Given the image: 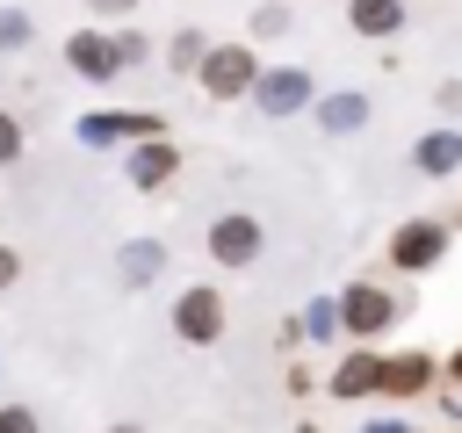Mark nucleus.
<instances>
[{
  "label": "nucleus",
  "instance_id": "nucleus-15",
  "mask_svg": "<svg viewBox=\"0 0 462 433\" xmlns=\"http://www.w3.org/2000/svg\"><path fill=\"white\" fill-rule=\"evenodd\" d=\"M0 433H43L29 404H0Z\"/></svg>",
  "mask_w": 462,
  "mask_h": 433
},
{
  "label": "nucleus",
  "instance_id": "nucleus-23",
  "mask_svg": "<svg viewBox=\"0 0 462 433\" xmlns=\"http://www.w3.org/2000/svg\"><path fill=\"white\" fill-rule=\"evenodd\" d=\"M108 433H144V426H108Z\"/></svg>",
  "mask_w": 462,
  "mask_h": 433
},
{
  "label": "nucleus",
  "instance_id": "nucleus-18",
  "mask_svg": "<svg viewBox=\"0 0 462 433\" xmlns=\"http://www.w3.org/2000/svg\"><path fill=\"white\" fill-rule=\"evenodd\" d=\"M22 36H29V22L22 14H0V43H22Z\"/></svg>",
  "mask_w": 462,
  "mask_h": 433
},
{
  "label": "nucleus",
  "instance_id": "nucleus-4",
  "mask_svg": "<svg viewBox=\"0 0 462 433\" xmlns=\"http://www.w3.org/2000/svg\"><path fill=\"white\" fill-rule=\"evenodd\" d=\"M209 253H217L224 267H245V260L260 253V224H253V216H217V224H209Z\"/></svg>",
  "mask_w": 462,
  "mask_h": 433
},
{
  "label": "nucleus",
  "instance_id": "nucleus-17",
  "mask_svg": "<svg viewBox=\"0 0 462 433\" xmlns=\"http://www.w3.org/2000/svg\"><path fill=\"white\" fill-rule=\"evenodd\" d=\"M22 152V130H14V115H0V166Z\"/></svg>",
  "mask_w": 462,
  "mask_h": 433
},
{
  "label": "nucleus",
  "instance_id": "nucleus-5",
  "mask_svg": "<svg viewBox=\"0 0 462 433\" xmlns=\"http://www.w3.org/2000/svg\"><path fill=\"white\" fill-rule=\"evenodd\" d=\"M440 245H448V231H440V224H404V231L390 238V260H397V267H433V260H440Z\"/></svg>",
  "mask_w": 462,
  "mask_h": 433
},
{
  "label": "nucleus",
  "instance_id": "nucleus-7",
  "mask_svg": "<svg viewBox=\"0 0 462 433\" xmlns=\"http://www.w3.org/2000/svg\"><path fill=\"white\" fill-rule=\"evenodd\" d=\"M65 58H72V72H87V79H108L123 58H116V43L108 36H94V29H79L72 43H65Z\"/></svg>",
  "mask_w": 462,
  "mask_h": 433
},
{
  "label": "nucleus",
  "instance_id": "nucleus-8",
  "mask_svg": "<svg viewBox=\"0 0 462 433\" xmlns=\"http://www.w3.org/2000/svg\"><path fill=\"white\" fill-rule=\"evenodd\" d=\"M253 94H260V108H267V115H289V108H303V101H310V79H303V72H260V87H253Z\"/></svg>",
  "mask_w": 462,
  "mask_h": 433
},
{
  "label": "nucleus",
  "instance_id": "nucleus-20",
  "mask_svg": "<svg viewBox=\"0 0 462 433\" xmlns=\"http://www.w3.org/2000/svg\"><path fill=\"white\" fill-rule=\"evenodd\" d=\"M87 7H94V14H130L137 0H87Z\"/></svg>",
  "mask_w": 462,
  "mask_h": 433
},
{
  "label": "nucleus",
  "instance_id": "nucleus-16",
  "mask_svg": "<svg viewBox=\"0 0 462 433\" xmlns=\"http://www.w3.org/2000/svg\"><path fill=\"white\" fill-rule=\"evenodd\" d=\"M303 325H310V332H318V339H332V332H339V303H318V310H310V318H303Z\"/></svg>",
  "mask_w": 462,
  "mask_h": 433
},
{
  "label": "nucleus",
  "instance_id": "nucleus-14",
  "mask_svg": "<svg viewBox=\"0 0 462 433\" xmlns=\"http://www.w3.org/2000/svg\"><path fill=\"white\" fill-rule=\"evenodd\" d=\"M123 274H130V281H152V274H159V245H130V253H123Z\"/></svg>",
  "mask_w": 462,
  "mask_h": 433
},
{
  "label": "nucleus",
  "instance_id": "nucleus-11",
  "mask_svg": "<svg viewBox=\"0 0 462 433\" xmlns=\"http://www.w3.org/2000/svg\"><path fill=\"white\" fill-rule=\"evenodd\" d=\"M354 29H361V36H390V29H404V0H354Z\"/></svg>",
  "mask_w": 462,
  "mask_h": 433
},
{
  "label": "nucleus",
  "instance_id": "nucleus-13",
  "mask_svg": "<svg viewBox=\"0 0 462 433\" xmlns=\"http://www.w3.org/2000/svg\"><path fill=\"white\" fill-rule=\"evenodd\" d=\"M361 115H368V101H361V94H332V101H325V123H332V130H354Z\"/></svg>",
  "mask_w": 462,
  "mask_h": 433
},
{
  "label": "nucleus",
  "instance_id": "nucleus-19",
  "mask_svg": "<svg viewBox=\"0 0 462 433\" xmlns=\"http://www.w3.org/2000/svg\"><path fill=\"white\" fill-rule=\"evenodd\" d=\"M14 274H22V260H14V245H0V289H7Z\"/></svg>",
  "mask_w": 462,
  "mask_h": 433
},
{
  "label": "nucleus",
  "instance_id": "nucleus-21",
  "mask_svg": "<svg viewBox=\"0 0 462 433\" xmlns=\"http://www.w3.org/2000/svg\"><path fill=\"white\" fill-rule=\"evenodd\" d=\"M448 382H455V397H462V346H455V361H448Z\"/></svg>",
  "mask_w": 462,
  "mask_h": 433
},
{
  "label": "nucleus",
  "instance_id": "nucleus-3",
  "mask_svg": "<svg viewBox=\"0 0 462 433\" xmlns=\"http://www.w3.org/2000/svg\"><path fill=\"white\" fill-rule=\"evenodd\" d=\"M202 87H209L217 101H231V94H245V87H260L253 51H245V43H217V51L202 58Z\"/></svg>",
  "mask_w": 462,
  "mask_h": 433
},
{
  "label": "nucleus",
  "instance_id": "nucleus-22",
  "mask_svg": "<svg viewBox=\"0 0 462 433\" xmlns=\"http://www.w3.org/2000/svg\"><path fill=\"white\" fill-rule=\"evenodd\" d=\"M368 433H419V426H397V419H383V426H368Z\"/></svg>",
  "mask_w": 462,
  "mask_h": 433
},
{
  "label": "nucleus",
  "instance_id": "nucleus-12",
  "mask_svg": "<svg viewBox=\"0 0 462 433\" xmlns=\"http://www.w3.org/2000/svg\"><path fill=\"white\" fill-rule=\"evenodd\" d=\"M173 166H180V159H173V144H144V152L130 159V180H137V188H159Z\"/></svg>",
  "mask_w": 462,
  "mask_h": 433
},
{
  "label": "nucleus",
  "instance_id": "nucleus-10",
  "mask_svg": "<svg viewBox=\"0 0 462 433\" xmlns=\"http://www.w3.org/2000/svg\"><path fill=\"white\" fill-rule=\"evenodd\" d=\"M411 159H419V173H455L462 166V130H433Z\"/></svg>",
  "mask_w": 462,
  "mask_h": 433
},
{
  "label": "nucleus",
  "instance_id": "nucleus-1",
  "mask_svg": "<svg viewBox=\"0 0 462 433\" xmlns=\"http://www.w3.org/2000/svg\"><path fill=\"white\" fill-rule=\"evenodd\" d=\"M339 325H346V339H375V332L397 325V296L375 289V281H346V296H339Z\"/></svg>",
  "mask_w": 462,
  "mask_h": 433
},
{
  "label": "nucleus",
  "instance_id": "nucleus-9",
  "mask_svg": "<svg viewBox=\"0 0 462 433\" xmlns=\"http://www.w3.org/2000/svg\"><path fill=\"white\" fill-rule=\"evenodd\" d=\"M433 382V361L426 354H397V361H383V397H419Z\"/></svg>",
  "mask_w": 462,
  "mask_h": 433
},
{
  "label": "nucleus",
  "instance_id": "nucleus-2",
  "mask_svg": "<svg viewBox=\"0 0 462 433\" xmlns=\"http://www.w3.org/2000/svg\"><path fill=\"white\" fill-rule=\"evenodd\" d=\"M173 339H188V346H217V339H224V296H217L209 281L180 289V303H173Z\"/></svg>",
  "mask_w": 462,
  "mask_h": 433
},
{
  "label": "nucleus",
  "instance_id": "nucleus-6",
  "mask_svg": "<svg viewBox=\"0 0 462 433\" xmlns=\"http://www.w3.org/2000/svg\"><path fill=\"white\" fill-rule=\"evenodd\" d=\"M332 397H383V361L375 354H346L332 368Z\"/></svg>",
  "mask_w": 462,
  "mask_h": 433
}]
</instances>
